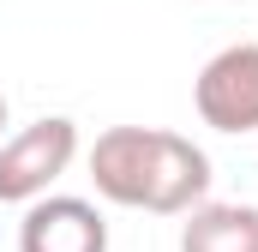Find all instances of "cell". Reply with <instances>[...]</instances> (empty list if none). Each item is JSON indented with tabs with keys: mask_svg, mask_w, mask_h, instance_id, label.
Segmentation results:
<instances>
[{
	"mask_svg": "<svg viewBox=\"0 0 258 252\" xmlns=\"http://www.w3.org/2000/svg\"><path fill=\"white\" fill-rule=\"evenodd\" d=\"M0 132H6V90H0Z\"/></svg>",
	"mask_w": 258,
	"mask_h": 252,
	"instance_id": "obj_6",
	"label": "cell"
},
{
	"mask_svg": "<svg viewBox=\"0 0 258 252\" xmlns=\"http://www.w3.org/2000/svg\"><path fill=\"white\" fill-rule=\"evenodd\" d=\"M18 252H108V222L90 198L42 192V198L24 204Z\"/></svg>",
	"mask_w": 258,
	"mask_h": 252,
	"instance_id": "obj_4",
	"label": "cell"
},
{
	"mask_svg": "<svg viewBox=\"0 0 258 252\" xmlns=\"http://www.w3.org/2000/svg\"><path fill=\"white\" fill-rule=\"evenodd\" d=\"M78 156V126L66 114H42L0 144V204H30L60 180Z\"/></svg>",
	"mask_w": 258,
	"mask_h": 252,
	"instance_id": "obj_2",
	"label": "cell"
},
{
	"mask_svg": "<svg viewBox=\"0 0 258 252\" xmlns=\"http://www.w3.org/2000/svg\"><path fill=\"white\" fill-rule=\"evenodd\" d=\"M90 186L108 204L150 210V216H186L210 192V156L186 132L162 126H108L90 144Z\"/></svg>",
	"mask_w": 258,
	"mask_h": 252,
	"instance_id": "obj_1",
	"label": "cell"
},
{
	"mask_svg": "<svg viewBox=\"0 0 258 252\" xmlns=\"http://www.w3.org/2000/svg\"><path fill=\"white\" fill-rule=\"evenodd\" d=\"M192 108L216 132H258V42L210 54L192 78Z\"/></svg>",
	"mask_w": 258,
	"mask_h": 252,
	"instance_id": "obj_3",
	"label": "cell"
},
{
	"mask_svg": "<svg viewBox=\"0 0 258 252\" xmlns=\"http://www.w3.org/2000/svg\"><path fill=\"white\" fill-rule=\"evenodd\" d=\"M180 252H258V204H192Z\"/></svg>",
	"mask_w": 258,
	"mask_h": 252,
	"instance_id": "obj_5",
	"label": "cell"
}]
</instances>
